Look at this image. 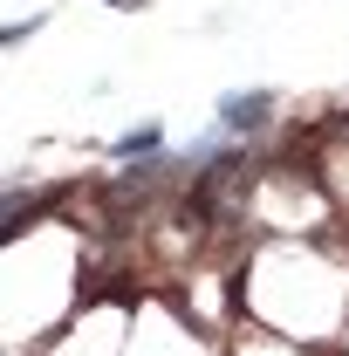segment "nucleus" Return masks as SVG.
I'll return each instance as SVG.
<instances>
[{"label":"nucleus","mask_w":349,"mask_h":356,"mask_svg":"<svg viewBox=\"0 0 349 356\" xmlns=\"http://www.w3.org/2000/svg\"><path fill=\"white\" fill-rule=\"evenodd\" d=\"M219 110H226V131H261L267 110H274V96H226Z\"/></svg>","instance_id":"obj_1"}]
</instances>
